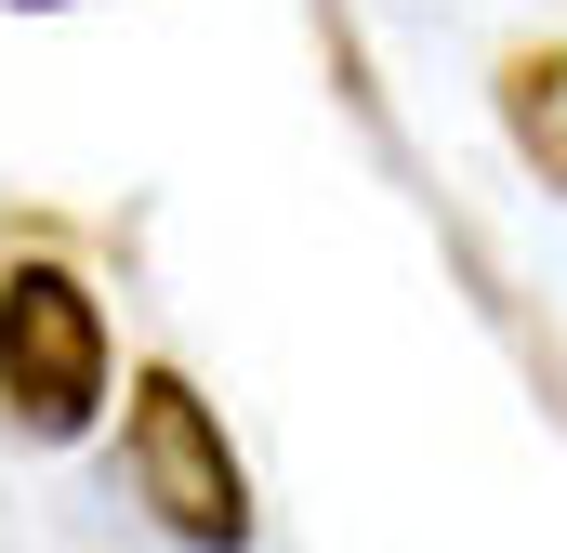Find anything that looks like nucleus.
Returning a JSON list of instances; mask_svg holds the SVG:
<instances>
[{"label": "nucleus", "mask_w": 567, "mask_h": 553, "mask_svg": "<svg viewBox=\"0 0 567 553\" xmlns=\"http://www.w3.org/2000/svg\"><path fill=\"white\" fill-rule=\"evenodd\" d=\"M120 461H133V501L185 553H251V474H238L225 421H212V396H198L185 369H145V383H133Z\"/></svg>", "instance_id": "f03ea898"}, {"label": "nucleus", "mask_w": 567, "mask_h": 553, "mask_svg": "<svg viewBox=\"0 0 567 553\" xmlns=\"http://www.w3.org/2000/svg\"><path fill=\"white\" fill-rule=\"evenodd\" d=\"M106 383H120L106 369V303L66 264H13L0 276V409H13V435H40V448L93 435Z\"/></svg>", "instance_id": "f257e3e1"}, {"label": "nucleus", "mask_w": 567, "mask_h": 553, "mask_svg": "<svg viewBox=\"0 0 567 553\" xmlns=\"http://www.w3.org/2000/svg\"><path fill=\"white\" fill-rule=\"evenodd\" d=\"M502 133H515V158L567 198V40H542V53L502 66Z\"/></svg>", "instance_id": "7ed1b4c3"}]
</instances>
